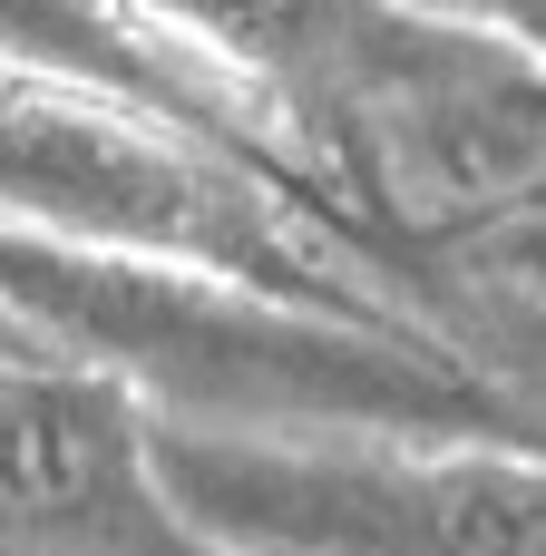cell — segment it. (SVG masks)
Instances as JSON below:
<instances>
[{
	"label": "cell",
	"instance_id": "8",
	"mask_svg": "<svg viewBox=\"0 0 546 556\" xmlns=\"http://www.w3.org/2000/svg\"><path fill=\"white\" fill-rule=\"evenodd\" d=\"M440 274H479V283H518V293H546V205L537 215H518V225H498V235H479L459 264H440Z\"/></svg>",
	"mask_w": 546,
	"mask_h": 556
},
{
	"label": "cell",
	"instance_id": "2",
	"mask_svg": "<svg viewBox=\"0 0 546 556\" xmlns=\"http://www.w3.org/2000/svg\"><path fill=\"white\" fill-rule=\"evenodd\" d=\"M0 235L59 254H127L225 274L342 323H420V293L293 176L88 78L0 59Z\"/></svg>",
	"mask_w": 546,
	"mask_h": 556
},
{
	"label": "cell",
	"instance_id": "7",
	"mask_svg": "<svg viewBox=\"0 0 546 556\" xmlns=\"http://www.w3.org/2000/svg\"><path fill=\"white\" fill-rule=\"evenodd\" d=\"M391 10H410L430 29H459L479 49H508L518 68L546 78V0H391Z\"/></svg>",
	"mask_w": 546,
	"mask_h": 556
},
{
	"label": "cell",
	"instance_id": "9",
	"mask_svg": "<svg viewBox=\"0 0 546 556\" xmlns=\"http://www.w3.org/2000/svg\"><path fill=\"white\" fill-rule=\"evenodd\" d=\"M49 371H68V362L29 332L20 313H0V391H29V381H49Z\"/></svg>",
	"mask_w": 546,
	"mask_h": 556
},
{
	"label": "cell",
	"instance_id": "6",
	"mask_svg": "<svg viewBox=\"0 0 546 556\" xmlns=\"http://www.w3.org/2000/svg\"><path fill=\"white\" fill-rule=\"evenodd\" d=\"M420 323H430L440 352H459V371L508 410V430L546 459V293L479 283V274H430L420 283Z\"/></svg>",
	"mask_w": 546,
	"mask_h": 556
},
{
	"label": "cell",
	"instance_id": "5",
	"mask_svg": "<svg viewBox=\"0 0 546 556\" xmlns=\"http://www.w3.org/2000/svg\"><path fill=\"white\" fill-rule=\"evenodd\" d=\"M0 59L49 68V78H88L107 98H137V108H156V117H176V127H195V137H215V147L303 186V166L283 156L264 108L234 78H215L195 49H176L147 20V0H0Z\"/></svg>",
	"mask_w": 546,
	"mask_h": 556
},
{
	"label": "cell",
	"instance_id": "1",
	"mask_svg": "<svg viewBox=\"0 0 546 556\" xmlns=\"http://www.w3.org/2000/svg\"><path fill=\"white\" fill-rule=\"evenodd\" d=\"M0 313H20L78 381H107L147 430H215V440H498L508 410L401 323H342L225 274L127 264V254H59L0 235Z\"/></svg>",
	"mask_w": 546,
	"mask_h": 556
},
{
	"label": "cell",
	"instance_id": "3",
	"mask_svg": "<svg viewBox=\"0 0 546 556\" xmlns=\"http://www.w3.org/2000/svg\"><path fill=\"white\" fill-rule=\"evenodd\" d=\"M147 469L205 556H546V459L498 440L147 430Z\"/></svg>",
	"mask_w": 546,
	"mask_h": 556
},
{
	"label": "cell",
	"instance_id": "4",
	"mask_svg": "<svg viewBox=\"0 0 546 556\" xmlns=\"http://www.w3.org/2000/svg\"><path fill=\"white\" fill-rule=\"evenodd\" d=\"M0 556H205L147 469V420L78 371L0 391Z\"/></svg>",
	"mask_w": 546,
	"mask_h": 556
}]
</instances>
